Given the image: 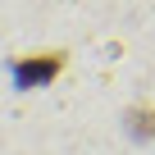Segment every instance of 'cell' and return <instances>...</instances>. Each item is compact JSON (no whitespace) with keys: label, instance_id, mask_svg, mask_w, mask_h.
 Instances as JSON below:
<instances>
[{"label":"cell","instance_id":"obj_1","mask_svg":"<svg viewBox=\"0 0 155 155\" xmlns=\"http://www.w3.org/2000/svg\"><path fill=\"white\" fill-rule=\"evenodd\" d=\"M64 64H68L64 50H41V55L14 59L9 68H14V82H18V87H46V82H55V78L64 73Z\"/></svg>","mask_w":155,"mask_h":155},{"label":"cell","instance_id":"obj_2","mask_svg":"<svg viewBox=\"0 0 155 155\" xmlns=\"http://www.w3.org/2000/svg\"><path fill=\"white\" fill-rule=\"evenodd\" d=\"M123 123H128V137L132 141H150L155 137V105H132Z\"/></svg>","mask_w":155,"mask_h":155}]
</instances>
